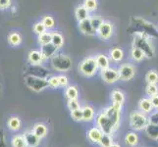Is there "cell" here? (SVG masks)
Segmentation results:
<instances>
[{"instance_id": "38", "label": "cell", "mask_w": 158, "mask_h": 147, "mask_svg": "<svg viewBox=\"0 0 158 147\" xmlns=\"http://www.w3.org/2000/svg\"><path fill=\"white\" fill-rule=\"evenodd\" d=\"M46 28H45V26L43 25L42 22H37V23L35 24L34 26V31L35 32L36 35H41L43 34V32H45L46 31Z\"/></svg>"}, {"instance_id": "45", "label": "cell", "mask_w": 158, "mask_h": 147, "mask_svg": "<svg viewBox=\"0 0 158 147\" xmlns=\"http://www.w3.org/2000/svg\"><path fill=\"white\" fill-rule=\"evenodd\" d=\"M150 101H151L152 106H153V109L158 110V94L151 96L150 97Z\"/></svg>"}, {"instance_id": "22", "label": "cell", "mask_w": 158, "mask_h": 147, "mask_svg": "<svg viewBox=\"0 0 158 147\" xmlns=\"http://www.w3.org/2000/svg\"><path fill=\"white\" fill-rule=\"evenodd\" d=\"M124 57V52L120 47H115L110 51V58L114 62H120L122 61Z\"/></svg>"}, {"instance_id": "25", "label": "cell", "mask_w": 158, "mask_h": 147, "mask_svg": "<svg viewBox=\"0 0 158 147\" xmlns=\"http://www.w3.org/2000/svg\"><path fill=\"white\" fill-rule=\"evenodd\" d=\"M131 55H132V58L135 60V61H143V60L145 58V54L140 50L139 48L134 46L132 48V51H131Z\"/></svg>"}, {"instance_id": "30", "label": "cell", "mask_w": 158, "mask_h": 147, "mask_svg": "<svg viewBox=\"0 0 158 147\" xmlns=\"http://www.w3.org/2000/svg\"><path fill=\"white\" fill-rule=\"evenodd\" d=\"M113 139L111 137L110 134H106V133H103L101 139L99 141V144L101 147H110L113 144Z\"/></svg>"}, {"instance_id": "40", "label": "cell", "mask_w": 158, "mask_h": 147, "mask_svg": "<svg viewBox=\"0 0 158 147\" xmlns=\"http://www.w3.org/2000/svg\"><path fill=\"white\" fill-rule=\"evenodd\" d=\"M68 108L71 112L81 108L78 99H68Z\"/></svg>"}, {"instance_id": "33", "label": "cell", "mask_w": 158, "mask_h": 147, "mask_svg": "<svg viewBox=\"0 0 158 147\" xmlns=\"http://www.w3.org/2000/svg\"><path fill=\"white\" fill-rule=\"evenodd\" d=\"M145 92L149 97L158 94L157 84H148V86H146V88H145Z\"/></svg>"}, {"instance_id": "46", "label": "cell", "mask_w": 158, "mask_h": 147, "mask_svg": "<svg viewBox=\"0 0 158 147\" xmlns=\"http://www.w3.org/2000/svg\"><path fill=\"white\" fill-rule=\"evenodd\" d=\"M110 147H121L119 144H117V143H113Z\"/></svg>"}, {"instance_id": "36", "label": "cell", "mask_w": 158, "mask_h": 147, "mask_svg": "<svg viewBox=\"0 0 158 147\" xmlns=\"http://www.w3.org/2000/svg\"><path fill=\"white\" fill-rule=\"evenodd\" d=\"M83 5L89 11V12H92V11H95L97 9V5L98 4H97L96 0H85Z\"/></svg>"}, {"instance_id": "47", "label": "cell", "mask_w": 158, "mask_h": 147, "mask_svg": "<svg viewBox=\"0 0 158 147\" xmlns=\"http://www.w3.org/2000/svg\"><path fill=\"white\" fill-rule=\"evenodd\" d=\"M157 28H158V27H157Z\"/></svg>"}, {"instance_id": "20", "label": "cell", "mask_w": 158, "mask_h": 147, "mask_svg": "<svg viewBox=\"0 0 158 147\" xmlns=\"http://www.w3.org/2000/svg\"><path fill=\"white\" fill-rule=\"evenodd\" d=\"M95 60L99 69L104 70L109 67V58L106 55H104V54H98L95 57Z\"/></svg>"}, {"instance_id": "12", "label": "cell", "mask_w": 158, "mask_h": 147, "mask_svg": "<svg viewBox=\"0 0 158 147\" xmlns=\"http://www.w3.org/2000/svg\"><path fill=\"white\" fill-rule=\"evenodd\" d=\"M58 47H56L52 43H49V44H46V45H42L41 46V54L44 60L48 59V58H52L54 55H56V51H57Z\"/></svg>"}, {"instance_id": "34", "label": "cell", "mask_w": 158, "mask_h": 147, "mask_svg": "<svg viewBox=\"0 0 158 147\" xmlns=\"http://www.w3.org/2000/svg\"><path fill=\"white\" fill-rule=\"evenodd\" d=\"M145 79L148 84H157L158 83V74L155 71H149V72L146 74Z\"/></svg>"}, {"instance_id": "3", "label": "cell", "mask_w": 158, "mask_h": 147, "mask_svg": "<svg viewBox=\"0 0 158 147\" xmlns=\"http://www.w3.org/2000/svg\"><path fill=\"white\" fill-rule=\"evenodd\" d=\"M51 66L57 72H67L72 68L73 63L70 57L63 54H58L51 58Z\"/></svg>"}, {"instance_id": "4", "label": "cell", "mask_w": 158, "mask_h": 147, "mask_svg": "<svg viewBox=\"0 0 158 147\" xmlns=\"http://www.w3.org/2000/svg\"><path fill=\"white\" fill-rule=\"evenodd\" d=\"M134 46L139 48L145 54V57L152 58L154 56V49L150 44L148 39L143 35H135L134 37Z\"/></svg>"}, {"instance_id": "1", "label": "cell", "mask_w": 158, "mask_h": 147, "mask_svg": "<svg viewBox=\"0 0 158 147\" xmlns=\"http://www.w3.org/2000/svg\"><path fill=\"white\" fill-rule=\"evenodd\" d=\"M122 105L114 104L106 108L96 117V124L103 133L112 134L118 129L121 120Z\"/></svg>"}, {"instance_id": "5", "label": "cell", "mask_w": 158, "mask_h": 147, "mask_svg": "<svg viewBox=\"0 0 158 147\" xmlns=\"http://www.w3.org/2000/svg\"><path fill=\"white\" fill-rule=\"evenodd\" d=\"M25 84L29 88H31V90H34L35 92H40L49 86V84H48V80L40 78V77H35V76H32V75H30L28 77L25 78Z\"/></svg>"}, {"instance_id": "29", "label": "cell", "mask_w": 158, "mask_h": 147, "mask_svg": "<svg viewBox=\"0 0 158 147\" xmlns=\"http://www.w3.org/2000/svg\"><path fill=\"white\" fill-rule=\"evenodd\" d=\"M12 147H28L24 135H17L12 139Z\"/></svg>"}, {"instance_id": "31", "label": "cell", "mask_w": 158, "mask_h": 147, "mask_svg": "<svg viewBox=\"0 0 158 147\" xmlns=\"http://www.w3.org/2000/svg\"><path fill=\"white\" fill-rule=\"evenodd\" d=\"M66 96L68 99H77L78 98V95H79V91L77 89V88L74 85L72 86H69V88H67L66 89Z\"/></svg>"}, {"instance_id": "8", "label": "cell", "mask_w": 158, "mask_h": 147, "mask_svg": "<svg viewBox=\"0 0 158 147\" xmlns=\"http://www.w3.org/2000/svg\"><path fill=\"white\" fill-rule=\"evenodd\" d=\"M120 80L124 81H129L132 80L135 75V69L131 64H122L118 69Z\"/></svg>"}, {"instance_id": "14", "label": "cell", "mask_w": 158, "mask_h": 147, "mask_svg": "<svg viewBox=\"0 0 158 147\" xmlns=\"http://www.w3.org/2000/svg\"><path fill=\"white\" fill-rule=\"evenodd\" d=\"M24 137L26 139V142L28 147H36L40 144V138L34 132H27L24 134Z\"/></svg>"}, {"instance_id": "9", "label": "cell", "mask_w": 158, "mask_h": 147, "mask_svg": "<svg viewBox=\"0 0 158 147\" xmlns=\"http://www.w3.org/2000/svg\"><path fill=\"white\" fill-rule=\"evenodd\" d=\"M101 77L106 84H114L120 80L119 71L116 70L115 68H111V67H108L104 70H102Z\"/></svg>"}, {"instance_id": "37", "label": "cell", "mask_w": 158, "mask_h": 147, "mask_svg": "<svg viewBox=\"0 0 158 147\" xmlns=\"http://www.w3.org/2000/svg\"><path fill=\"white\" fill-rule=\"evenodd\" d=\"M89 20H90V23H91L92 27H94V29L97 32V31H98V29L100 28V26L103 23V20L100 17H98V16H95V17L89 18Z\"/></svg>"}, {"instance_id": "42", "label": "cell", "mask_w": 158, "mask_h": 147, "mask_svg": "<svg viewBox=\"0 0 158 147\" xmlns=\"http://www.w3.org/2000/svg\"><path fill=\"white\" fill-rule=\"evenodd\" d=\"M148 121L151 124H155L158 125V110L154 113L150 114V116L148 117Z\"/></svg>"}, {"instance_id": "6", "label": "cell", "mask_w": 158, "mask_h": 147, "mask_svg": "<svg viewBox=\"0 0 158 147\" xmlns=\"http://www.w3.org/2000/svg\"><path fill=\"white\" fill-rule=\"evenodd\" d=\"M131 127L135 130H143L145 129L146 126L149 124L148 117L143 112H134L131 114L130 117Z\"/></svg>"}, {"instance_id": "2", "label": "cell", "mask_w": 158, "mask_h": 147, "mask_svg": "<svg viewBox=\"0 0 158 147\" xmlns=\"http://www.w3.org/2000/svg\"><path fill=\"white\" fill-rule=\"evenodd\" d=\"M133 20L135 21V24L132 25H135V27H137V31H135V35H143L148 39V37L158 36V30H156L150 23H148V22L139 18H135Z\"/></svg>"}, {"instance_id": "35", "label": "cell", "mask_w": 158, "mask_h": 147, "mask_svg": "<svg viewBox=\"0 0 158 147\" xmlns=\"http://www.w3.org/2000/svg\"><path fill=\"white\" fill-rule=\"evenodd\" d=\"M41 22L43 23V25L45 26V28L47 30H50L53 28L54 26H55V21H54L53 17H51V16H45V17L42 19Z\"/></svg>"}, {"instance_id": "7", "label": "cell", "mask_w": 158, "mask_h": 147, "mask_svg": "<svg viewBox=\"0 0 158 147\" xmlns=\"http://www.w3.org/2000/svg\"><path fill=\"white\" fill-rule=\"evenodd\" d=\"M98 66H97L95 58L89 57L85 58V60L81 61V63L79 66V70L81 75L85 76V77H92L98 70Z\"/></svg>"}, {"instance_id": "27", "label": "cell", "mask_w": 158, "mask_h": 147, "mask_svg": "<svg viewBox=\"0 0 158 147\" xmlns=\"http://www.w3.org/2000/svg\"><path fill=\"white\" fill-rule=\"evenodd\" d=\"M51 43L55 45L56 47H58V48L62 47L63 44H64V37L62 36L61 34H59V32H57V31L52 32V40H51Z\"/></svg>"}, {"instance_id": "11", "label": "cell", "mask_w": 158, "mask_h": 147, "mask_svg": "<svg viewBox=\"0 0 158 147\" xmlns=\"http://www.w3.org/2000/svg\"><path fill=\"white\" fill-rule=\"evenodd\" d=\"M79 28H80L81 31L85 35H90L91 36V35H94L95 34H97L96 31L94 29V27H92V25L90 23L89 18L86 19V20L79 22Z\"/></svg>"}, {"instance_id": "28", "label": "cell", "mask_w": 158, "mask_h": 147, "mask_svg": "<svg viewBox=\"0 0 158 147\" xmlns=\"http://www.w3.org/2000/svg\"><path fill=\"white\" fill-rule=\"evenodd\" d=\"M125 142L129 146H135L139 143V137L135 133H129L125 137Z\"/></svg>"}, {"instance_id": "24", "label": "cell", "mask_w": 158, "mask_h": 147, "mask_svg": "<svg viewBox=\"0 0 158 147\" xmlns=\"http://www.w3.org/2000/svg\"><path fill=\"white\" fill-rule=\"evenodd\" d=\"M8 41L12 46H18L22 42V36L19 32H11L8 36Z\"/></svg>"}, {"instance_id": "16", "label": "cell", "mask_w": 158, "mask_h": 147, "mask_svg": "<svg viewBox=\"0 0 158 147\" xmlns=\"http://www.w3.org/2000/svg\"><path fill=\"white\" fill-rule=\"evenodd\" d=\"M139 108L140 112H143L144 114H149L153 110V106L151 104L150 98H143L141 99L139 103Z\"/></svg>"}, {"instance_id": "43", "label": "cell", "mask_w": 158, "mask_h": 147, "mask_svg": "<svg viewBox=\"0 0 158 147\" xmlns=\"http://www.w3.org/2000/svg\"><path fill=\"white\" fill-rule=\"evenodd\" d=\"M58 79H59L60 86H66V85H68V78L66 77V76H58Z\"/></svg>"}, {"instance_id": "19", "label": "cell", "mask_w": 158, "mask_h": 147, "mask_svg": "<svg viewBox=\"0 0 158 147\" xmlns=\"http://www.w3.org/2000/svg\"><path fill=\"white\" fill-rule=\"evenodd\" d=\"M83 109V121L90 122L94 118V110L91 106H85Z\"/></svg>"}, {"instance_id": "23", "label": "cell", "mask_w": 158, "mask_h": 147, "mask_svg": "<svg viewBox=\"0 0 158 147\" xmlns=\"http://www.w3.org/2000/svg\"><path fill=\"white\" fill-rule=\"evenodd\" d=\"M51 40H52V32L49 31H45L43 34L40 35L39 39H37V41H39V43L41 46L49 44V43H51Z\"/></svg>"}, {"instance_id": "10", "label": "cell", "mask_w": 158, "mask_h": 147, "mask_svg": "<svg viewBox=\"0 0 158 147\" xmlns=\"http://www.w3.org/2000/svg\"><path fill=\"white\" fill-rule=\"evenodd\" d=\"M113 31L114 28L113 25L110 22L107 21H103L102 25L100 26V28L97 31V35L103 40H108L111 39V36L113 35Z\"/></svg>"}, {"instance_id": "21", "label": "cell", "mask_w": 158, "mask_h": 147, "mask_svg": "<svg viewBox=\"0 0 158 147\" xmlns=\"http://www.w3.org/2000/svg\"><path fill=\"white\" fill-rule=\"evenodd\" d=\"M111 99L114 104H119L123 105L125 101V96L122 91L120 90H113L111 93Z\"/></svg>"}, {"instance_id": "39", "label": "cell", "mask_w": 158, "mask_h": 147, "mask_svg": "<svg viewBox=\"0 0 158 147\" xmlns=\"http://www.w3.org/2000/svg\"><path fill=\"white\" fill-rule=\"evenodd\" d=\"M71 116H72L73 120H75V121H78V122L83 121V109L79 108L77 110L72 111L71 112Z\"/></svg>"}, {"instance_id": "18", "label": "cell", "mask_w": 158, "mask_h": 147, "mask_svg": "<svg viewBox=\"0 0 158 147\" xmlns=\"http://www.w3.org/2000/svg\"><path fill=\"white\" fill-rule=\"evenodd\" d=\"M145 132L149 138L153 140H158V125L149 123L145 128Z\"/></svg>"}, {"instance_id": "13", "label": "cell", "mask_w": 158, "mask_h": 147, "mask_svg": "<svg viewBox=\"0 0 158 147\" xmlns=\"http://www.w3.org/2000/svg\"><path fill=\"white\" fill-rule=\"evenodd\" d=\"M28 61L31 65H41L42 62L44 61V58H43V56H42V54H41L40 51L31 50L29 53Z\"/></svg>"}, {"instance_id": "32", "label": "cell", "mask_w": 158, "mask_h": 147, "mask_svg": "<svg viewBox=\"0 0 158 147\" xmlns=\"http://www.w3.org/2000/svg\"><path fill=\"white\" fill-rule=\"evenodd\" d=\"M8 127L12 130H18L21 128V121L17 117H12L8 121Z\"/></svg>"}, {"instance_id": "44", "label": "cell", "mask_w": 158, "mask_h": 147, "mask_svg": "<svg viewBox=\"0 0 158 147\" xmlns=\"http://www.w3.org/2000/svg\"><path fill=\"white\" fill-rule=\"evenodd\" d=\"M11 5V0H0V9L5 10Z\"/></svg>"}, {"instance_id": "26", "label": "cell", "mask_w": 158, "mask_h": 147, "mask_svg": "<svg viewBox=\"0 0 158 147\" xmlns=\"http://www.w3.org/2000/svg\"><path fill=\"white\" fill-rule=\"evenodd\" d=\"M32 132H34L37 135V137H39L41 139L42 137H44L45 135H46L47 129H46V127L43 124H37V125H35V126L34 129H32Z\"/></svg>"}, {"instance_id": "17", "label": "cell", "mask_w": 158, "mask_h": 147, "mask_svg": "<svg viewBox=\"0 0 158 147\" xmlns=\"http://www.w3.org/2000/svg\"><path fill=\"white\" fill-rule=\"evenodd\" d=\"M75 14H76V18H77V20L79 22L89 18V11L86 9L84 5H80V6H78L77 9H76Z\"/></svg>"}, {"instance_id": "15", "label": "cell", "mask_w": 158, "mask_h": 147, "mask_svg": "<svg viewBox=\"0 0 158 147\" xmlns=\"http://www.w3.org/2000/svg\"><path fill=\"white\" fill-rule=\"evenodd\" d=\"M102 130L97 127V128H92L89 130L88 133V137H89V139L90 141L94 143H99V141L101 139V137H102Z\"/></svg>"}, {"instance_id": "41", "label": "cell", "mask_w": 158, "mask_h": 147, "mask_svg": "<svg viewBox=\"0 0 158 147\" xmlns=\"http://www.w3.org/2000/svg\"><path fill=\"white\" fill-rule=\"evenodd\" d=\"M48 84H49L50 88H58V86H60L58 77L52 76V77L48 78Z\"/></svg>"}]
</instances>
